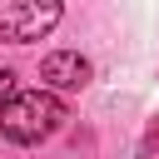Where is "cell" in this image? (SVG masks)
Listing matches in <instances>:
<instances>
[{
	"label": "cell",
	"mask_w": 159,
	"mask_h": 159,
	"mask_svg": "<svg viewBox=\"0 0 159 159\" xmlns=\"http://www.w3.org/2000/svg\"><path fill=\"white\" fill-rule=\"evenodd\" d=\"M65 124V104L55 89H30V94H15L5 109H0V129L10 144H45L55 129Z\"/></svg>",
	"instance_id": "6da1fadb"
},
{
	"label": "cell",
	"mask_w": 159,
	"mask_h": 159,
	"mask_svg": "<svg viewBox=\"0 0 159 159\" xmlns=\"http://www.w3.org/2000/svg\"><path fill=\"white\" fill-rule=\"evenodd\" d=\"M65 15V0H20L0 15V40L10 45H30V40H45Z\"/></svg>",
	"instance_id": "7a4b0ae2"
},
{
	"label": "cell",
	"mask_w": 159,
	"mask_h": 159,
	"mask_svg": "<svg viewBox=\"0 0 159 159\" xmlns=\"http://www.w3.org/2000/svg\"><path fill=\"white\" fill-rule=\"evenodd\" d=\"M40 80H45L50 89H84V84H89V60H84L80 50H55V55H45Z\"/></svg>",
	"instance_id": "3957f363"
},
{
	"label": "cell",
	"mask_w": 159,
	"mask_h": 159,
	"mask_svg": "<svg viewBox=\"0 0 159 159\" xmlns=\"http://www.w3.org/2000/svg\"><path fill=\"white\" fill-rule=\"evenodd\" d=\"M15 99V70H0V109Z\"/></svg>",
	"instance_id": "277c9868"
}]
</instances>
